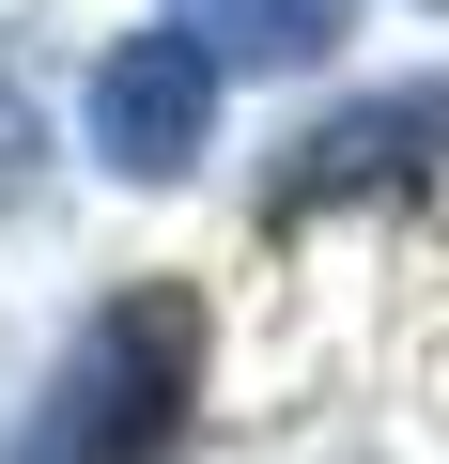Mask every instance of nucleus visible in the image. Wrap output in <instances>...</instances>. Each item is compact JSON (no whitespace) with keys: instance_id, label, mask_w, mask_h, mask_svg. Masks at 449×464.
<instances>
[{"instance_id":"7","label":"nucleus","mask_w":449,"mask_h":464,"mask_svg":"<svg viewBox=\"0 0 449 464\" xmlns=\"http://www.w3.org/2000/svg\"><path fill=\"white\" fill-rule=\"evenodd\" d=\"M434 16H449V0H434Z\"/></svg>"},{"instance_id":"5","label":"nucleus","mask_w":449,"mask_h":464,"mask_svg":"<svg viewBox=\"0 0 449 464\" xmlns=\"http://www.w3.org/2000/svg\"><path fill=\"white\" fill-rule=\"evenodd\" d=\"M47 217V78H32V16H0V232Z\"/></svg>"},{"instance_id":"4","label":"nucleus","mask_w":449,"mask_h":464,"mask_svg":"<svg viewBox=\"0 0 449 464\" xmlns=\"http://www.w3.org/2000/svg\"><path fill=\"white\" fill-rule=\"evenodd\" d=\"M171 32H201L217 78H310L356 32V0H171Z\"/></svg>"},{"instance_id":"2","label":"nucleus","mask_w":449,"mask_h":464,"mask_svg":"<svg viewBox=\"0 0 449 464\" xmlns=\"http://www.w3.org/2000/svg\"><path fill=\"white\" fill-rule=\"evenodd\" d=\"M449 186V78H372L341 109H310L279 155H264V232H310V217H356V201H418Z\"/></svg>"},{"instance_id":"6","label":"nucleus","mask_w":449,"mask_h":464,"mask_svg":"<svg viewBox=\"0 0 449 464\" xmlns=\"http://www.w3.org/2000/svg\"><path fill=\"white\" fill-rule=\"evenodd\" d=\"M249 464H356V433H295V449H249Z\"/></svg>"},{"instance_id":"1","label":"nucleus","mask_w":449,"mask_h":464,"mask_svg":"<svg viewBox=\"0 0 449 464\" xmlns=\"http://www.w3.org/2000/svg\"><path fill=\"white\" fill-rule=\"evenodd\" d=\"M201 372H217L201 279H109L47 341L32 402L0 418V464H171L186 418H201Z\"/></svg>"},{"instance_id":"3","label":"nucleus","mask_w":449,"mask_h":464,"mask_svg":"<svg viewBox=\"0 0 449 464\" xmlns=\"http://www.w3.org/2000/svg\"><path fill=\"white\" fill-rule=\"evenodd\" d=\"M78 124H93V170H109V186H186V170L217 155V47L171 32V16L109 32L93 78H78Z\"/></svg>"}]
</instances>
